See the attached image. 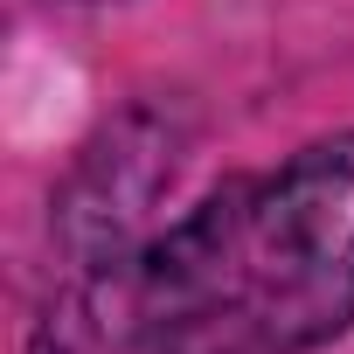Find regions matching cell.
Returning <instances> with one entry per match:
<instances>
[{
  "instance_id": "1",
  "label": "cell",
  "mask_w": 354,
  "mask_h": 354,
  "mask_svg": "<svg viewBox=\"0 0 354 354\" xmlns=\"http://www.w3.org/2000/svg\"><path fill=\"white\" fill-rule=\"evenodd\" d=\"M354 326V132L70 271L28 354H306Z\"/></svg>"
},
{
  "instance_id": "2",
  "label": "cell",
  "mask_w": 354,
  "mask_h": 354,
  "mask_svg": "<svg viewBox=\"0 0 354 354\" xmlns=\"http://www.w3.org/2000/svg\"><path fill=\"white\" fill-rule=\"evenodd\" d=\"M174 174H181V125L167 111H132L125 125H111L56 202V236L70 250V271L139 250L146 209L174 188Z\"/></svg>"
}]
</instances>
